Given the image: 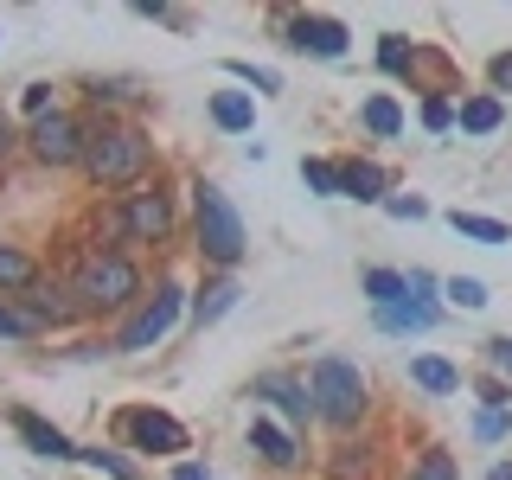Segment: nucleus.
<instances>
[{
  "label": "nucleus",
  "instance_id": "f257e3e1",
  "mask_svg": "<svg viewBox=\"0 0 512 480\" xmlns=\"http://www.w3.org/2000/svg\"><path fill=\"white\" fill-rule=\"evenodd\" d=\"M154 167V135L141 122H96L84 148V180L90 186H141Z\"/></svg>",
  "mask_w": 512,
  "mask_h": 480
},
{
  "label": "nucleus",
  "instance_id": "f03ea898",
  "mask_svg": "<svg viewBox=\"0 0 512 480\" xmlns=\"http://www.w3.org/2000/svg\"><path fill=\"white\" fill-rule=\"evenodd\" d=\"M192 231H199V256L218 269H237L250 250L244 237V218H237L231 192H224L218 180H192Z\"/></svg>",
  "mask_w": 512,
  "mask_h": 480
},
{
  "label": "nucleus",
  "instance_id": "7ed1b4c3",
  "mask_svg": "<svg viewBox=\"0 0 512 480\" xmlns=\"http://www.w3.org/2000/svg\"><path fill=\"white\" fill-rule=\"evenodd\" d=\"M308 397H314V423H327V429H352L372 410V384H365V372L352 359H320L308 378Z\"/></svg>",
  "mask_w": 512,
  "mask_h": 480
},
{
  "label": "nucleus",
  "instance_id": "20e7f679",
  "mask_svg": "<svg viewBox=\"0 0 512 480\" xmlns=\"http://www.w3.org/2000/svg\"><path fill=\"white\" fill-rule=\"evenodd\" d=\"M64 282H71L84 314H116V308H135L141 301V269L128 256H84Z\"/></svg>",
  "mask_w": 512,
  "mask_h": 480
},
{
  "label": "nucleus",
  "instance_id": "39448f33",
  "mask_svg": "<svg viewBox=\"0 0 512 480\" xmlns=\"http://www.w3.org/2000/svg\"><path fill=\"white\" fill-rule=\"evenodd\" d=\"M109 429H116V448H135V455H186L192 448L180 416H167L154 404H122L109 416Z\"/></svg>",
  "mask_w": 512,
  "mask_h": 480
},
{
  "label": "nucleus",
  "instance_id": "423d86ee",
  "mask_svg": "<svg viewBox=\"0 0 512 480\" xmlns=\"http://www.w3.org/2000/svg\"><path fill=\"white\" fill-rule=\"evenodd\" d=\"M84 148H90V122L77 116V109H52V116H39L26 128V154L39 160V167H84Z\"/></svg>",
  "mask_w": 512,
  "mask_h": 480
},
{
  "label": "nucleus",
  "instance_id": "0eeeda50",
  "mask_svg": "<svg viewBox=\"0 0 512 480\" xmlns=\"http://www.w3.org/2000/svg\"><path fill=\"white\" fill-rule=\"evenodd\" d=\"M116 218H122L128 244H167L173 237V192L160 180H141V186L116 192Z\"/></svg>",
  "mask_w": 512,
  "mask_h": 480
},
{
  "label": "nucleus",
  "instance_id": "6e6552de",
  "mask_svg": "<svg viewBox=\"0 0 512 480\" xmlns=\"http://www.w3.org/2000/svg\"><path fill=\"white\" fill-rule=\"evenodd\" d=\"M180 308H186V288L180 282H160L154 295H141V308L128 314V327L116 333V352H148L154 340H167L173 333V320H180Z\"/></svg>",
  "mask_w": 512,
  "mask_h": 480
},
{
  "label": "nucleus",
  "instance_id": "1a4fd4ad",
  "mask_svg": "<svg viewBox=\"0 0 512 480\" xmlns=\"http://www.w3.org/2000/svg\"><path fill=\"white\" fill-rule=\"evenodd\" d=\"M13 308H20L32 327H71V320H84V308H77V295H71V282L64 276H39L26 288V295H13Z\"/></svg>",
  "mask_w": 512,
  "mask_h": 480
},
{
  "label": "nucleus",
  "instance_id": "9d476101",
  "mask_svg": "<svg viewBox=\"0 0 512 480\" xmlns=\"http://www.w3.org/2000/svg\"><path fill=\"white\" fill-rule=\"evenodd\" d=\"M282 39H288V52H301V58H346L352 32L340 20H327V13H288Z\"/></svg>",
  "mask_w": 512,
  "mask_h": 480
},
{
  "label": "nucleus",
  "instance_id": "9b49d317",
  "mask_svg": "<svg viewBox=\"0 0 512 480\" xmlns=\"http://www.w3.org/2000/svg\"><path fill=\"white\" fill-rule=\"evenodd\" d=\"M7 423H13V436H20V442H26V448H32V455H39V461H77V442L64 436L58 423H45L39 410L13 404V410H7Z\"/></svg>",
  "mask_w": 512,
  "mask_h": 480
},
{
  "label": "nucleus",
  "instance_id": "f8f14e48",
  "mask_svg": "<svg viewBox=\"0 0 512 480\" xmlns=\"http://www.w3.org/2000/svg\"><path fill=\"white\" fill-rule=\"evenodd\" d=\"M250 448H256V461H263V468H276V474H295L301 468L295 429H276L269 416H256V423H250Z\"/></svg>",
  "mask_w": 512,
  "mask_h": 480
},
{
  "label": "nucleus",
  "instance_id": "ddd939ff",
  "mask_svg": "<svg viewBox=\"0 0 512 480\" xmlns=\"http://www.w3.org/2000/svg\"><path fill=\"white\" fill-rule=\"evenodd\" d=\"M250 397H269V404H276V410H282L295 429H308V423H314V397H308V384H295L288 372L256 378V384H250Z\"/></svg>",
  "mask_w": 512,
  "mask_h": 480
},
{
  "label": "nucleus",
  "instance_id": "4468645a",
  "mask_svg": "<svg viewBox=\"0 0 512 480\" xmlns=\"http://www.w3.org/2000/svg\"><path fill=\"white\" fill-rule=\"evenodd\" d=\"M340 192L346 199H384V192H391V173L378 167V160H340Z\"/></svg>",
  "mask_w": 512,
  "mask_h": 480
},
{
  "label": "nucleus",
  "instance_id": "2eb2a0df",
  "mask_svg": "<svg viewBox=\"0 0 512 480\" xmlns=\"http://www.w3.org/2000/svg\"><path fill=\"white\" fill-rule=\"evenodd\" d=\"M39 276H45V269L32 263L20 244H0V295H7V301H13V295H26V288L39 282Z\"/></svg>",
  "mask_w": 512,
  "mask_h": 480
},
{
  "label": "nucleus",
  "instance_id": "dca6fc26",
  "mask_svg": "<svg viewBox=\"0 0 512 480\" xmlns=\"http://www.w3.org/2000/svg\"><path fill=\"white\" fill-rule=\"evenodd\" d=\"M237 295H244V288H237L231 276L205 282V288H199V301H192V320H199V327H212V320H224V314L237 308Z\"/></svg>",
  "mask_w": 512,
  "mask_h": 480
},
{
  "label": "nucleus",
  "instance_id": "f3484780",
  "mask_svg": "<svg viewBox=\"0 0 512 480\" xmlns=\"http://www.w3.org/2000/svg\"><path fill=\"white\" fill-rule=\"evenodd\" d=\"M442 308H429V301H397V308H378V327H391V333H423V327H436Z\"/></svg>",
  "mask_w": 512,
  "mask_h": 480
},
{
  "label": "nucleus",
  "instance_id": "a211bd4d",
  "mask_svg": "<svg viewBox=\"0 0 512 480\" xmlns=\"http://www.w3.org/2000/svg\"><path fill=\"white\" fill-rule=\"evenodd\" d=\"M212 122L231 128V135H244V128L256 122V103H250L244 90H218V96H212Z\"/></svg>",
  "mask_w": 512,
  "mask_h": 480
},
{
  "label": "nucleus",
  "instance_id": "6ab92c4d",
  "mask_svg": "<svg viewBox=\"0 0 512 480\" xmlns=\"http://www.w3.org/2000/svg\"><path fill=\"white\" fill-rule=\"evenodd\" d=\"M359 122L372 128L378 141H391V135H404V109L391 103V96H365V109H359Z\"/></svg>",
  "mask_w": 512,
  "mask_h": 480
},
{
  "label": "nucleus",
  "instance_id": "aec40b11",
  "mask_svg": "<svg viewBox=\"0 0 512 480\" xmlns=\"http://www.w3.org/2000/svg\"><path fill=\"white\" fill-rule=\"evenodd\" d=\"M410 384H423V391L448 397V391H461V372H455L448 359H410Z\"/></svg>",
  "mask_w": 512,
  "mask_h": 480
},
{
  "label": "nucleus",
  "instance_id": "412c9836",
  "mask_svg": "<svg viewBox=\"0 0 512 480\" xmlns=\"http://www.w3.org/2000/svg\"><path fill=\"white\" fill-rule=\"evenodd\" d=\"M461 128H468V135H493V128L506 122V109H500V96H468V103H461V116H455Z\"/></svg>",
  "mask_w": 512,
  "mask_h": 480
},
{
  "label": "nucleus",
  "instance_id": "4be33fe9",
  "mask_svg": "<svg viewBox=\"0 0 512 480\" xmlns=\"http://www.w3.org/2000/svg\"><path fill=\"white\" fill-rule=\"evenodd\" d=\"M365 474H372V442H346V448H333L327 480H365Z\"/></svg>",
  "mask_w": 512,
  "mask_h": 480
},
{
  "label": "nucleus",
  "instance_id": "5701e85b",
  "mask_svg": "<svg viewBox=\"0 0 512 480\" xmlns=\"http://www.w3.org/2000/svg\"><path fill=\"white\" fill-rule=\"evenodd\" d=\"M77 461H90V468H96V474H109V480H141L135 461H128L122 448H103V442H96V448H77Z\"/></svg>",
  "mask_w": 512,
  "mask_h": 480
},
{
  "label": "nucleus",
  "instance_id": "b1692460",
  "mask_svg": "<svg viewBox=\"0 0 512 480\" xmlns=\"http://www.w3.org/2000/svg\"><path fill=\"white\" fill-rule=\"evenodd\" d=\"M301 180H308L320 199H346L340 192V160H301Z\"/></svg>",
  "mask_w": 512,
  "mask_h": 480
},
{
  "label": "nucleus",
  "instance_id": "393cba45",
  "mask_svg": "<svg viewBox=\"0 0 512 480\" xmlns=\"http://www.w3.org/2000/svg\"><path fill=\"white\" fill-rule=\"evenodd\" d=\"M448 224H455L461 237H480V244H506V237H512V231H506L500 218H480V212H455Z\"/></svg>",
  "mask_w": 512,
  "mask_h": 480
},
{
  "label": "nucleus",
  "instance_id": "a878e982",
  "mask_svg": "<svg viewBox=\"0 0 512 480\" xmlns=\"http://www.w3.org/2000/svg\"><path fill=\"white\" fill-rule=\"evenodd\" d=\"M410 480H455V455H448L442 442H429L423 455H416V468H410Z\"/></svg>",
  "mask_w": 512,
  "mask_h": 480
},
{
  "label": "nucleus",
  "instance_id": "bb28decb",
  "mask_svg": "<svg viewBox=\"0 0 512 480\" xmlns=\"http://www.w3.org/2000/svg\"><path fill=\"white\" fill-rule=\"evenodd\" d=\"M365 295H372L378 308H397V301H404V276H397V269H365Z\"/></svg>",
  "mask_w": 512,
  "mask_h": 480
},
{
  "label": "nucleus",
  "instance_id": "cd10ccee",
  "mask_svg": "<svg viewBox=\"0 0 512 480\" xmlns=\"http://www.w3.org/2000/svg\"><path fill=\"white\" fill-rule=\"evenodd\" d=\"M0 340H13V346H26V340H39V327H32V320L13 308L7 295H0Z\"/></svg>",
  "mask_w": 512,
  "mask_h": 480
},
{
  "label": "nucleus",
  "instance_id": "c85d7f7f",
  "mask_svg": "<svg viewBox=\"0 0 512 480\" xmlns=\"http://www.w3.org/2000/svg\"><path fill=\"white\" fill-rule=\"evenodd\" d=\"M442 295L455 301V308H487V282H474V276H448Z\"/></svg>",
  "mask_w": 512,
  "mask_h": 480
},
{
  "label": "nucleus",
  "instance_id": "c756f323",
  "mask_svg": "<svg viewBox=\"0 0 512 480\" xmlns=\"http://www.w3.org/2000/svg\"><path fill=\"white\" fill-rule=\"evenodd\" d=\"M378 64H384V71H410V45H404V32H384Z\"/></svg>",
  "mask_w": 512,
  "mask_h": 480
},
{
  "label": "nucleus",
  "instance_id": "7c9ffc66",
  "mask_svg": "<svg viewBox=\"0 0 512 480\" xmlns=\"http://www.w3.org/2000/svg\"><path fill=\"white\" fill-rule=\"evenodd\" d=\"M20 109H26L32 122H39V116H52V109H58V103H52V84H26V96H20Z\"/></svg>",
  "mask_w": 512,
  "mask_h": 480
},
{
  "label": "nucleus",
  "instance_id": "2f4dec72",
  "mask_svg": "<svg viewBox=\"0 0 512 480\" xmlns=\"http://www.w3.org/2000/svg\"><path fill=\"white\" fill-rule=\"evenodd\" d=\"M231 77H244V84H256V90H282V77H276V71H263V64H244V58L231 64Z\"/></svg>",
  "mask_w": 512,
  "mask_h": 480
},
{
  "label": "nucleus",
  "instance_id": "473e14b6",
  "mask_svg": "<svg viewBox=\"0 0 512 480\" xmlns=\"http://www.w3.org/2000/svg\"><path fill=\"white\" fill-rule=\"evenodd\" d=\"M506 429H512V416H506V410H480V423H474V436H480V442H500V436H506Z\"/></svg>",
  "mask_w": 512,
  "mask_h": 480
},
{
  "label": "nucleus",
  "instance_id": "72a5a7b5",
  "mask_svg": "<svg viewBox=\"0 0 512 480\" xmlns=\"http://www.w3.org/2000/svg\"><path fill=\"white\" fill-rule=\"evenodd\" d=\"M474 391H480V404H487V410H506L512 404V384H500V378H480Z\"/></svg>",
  "mask_w": 512,
  "mask_h": 480
},
{
  "label": "nucleus",
  "instance_id": "f704fd0d",
  "mask_svg": "<svg viewBox=\"0 0 512 480\" xmlns=\"http://www.w3.org/2000/svg\"><path fill=\"white\" fill-rule=\"evenodd\" d=\"M455 122V103H448V96H429L423 103V128H448Z\"/></svg>",
  "mask_w": 512,
  "mask_h": 480
},
{
  "label": "nucleus",
  "instance_id": "c9c22d12",
  "mask_svg": "<svg viewBox=\"0 0 512 480\" xmlns=\"http://www.w3.org/2000/svg\"><path fill=\"white\" fill-rule=\"evenodd\" d=\"M20 141H26V135H20V128H13V116H7V109H0V160H7L13 148H20Z\"/></svg>",
  "mask_w": 512,
  "mask_h": 480
},
{
  "label": "nucleus",
  "instance_id": "e433bc0d",
  "mask_svg": "<svg viewBox=\"0 0 512 480\" xmlns=\"http://www.w3.org/2000/svg\"><path fill=\"white\" fill-rule=\"evenodd\" d=\"M384 212H391V218H423L429 205L423 199H384Z\"/></svg>",
  "mask_w": 512,
  "mask_h": 480
},
{
  "label": "nucleus",
  "instance_id": "4c0bfd02",
  "mask_svg": "<svg viewBox=\"0 0 512 480\" xmlns=\"http://www.w3.org/2000/svg\"><path fill=\"white\" fill-rule=\"evenodd\" d=\"M487 359H493V365H500V372L512 378V340H487Z\"/></svg>",
  "mask_w": 512,
  "mask_h": 480
},
{
  "label": "nucleus",
  "instance_id": "58836bf2",
  "mask_svg": "<svg viewBox=\"0 0 512 480\" xmlns=\"http://www.w3.org/2000/svg\"><path fill=\"white\" fill-rule=\"evenodd\" d=\"M493 84H512V52H500V58H493Z\"/></svg>",
  "mask_w": 512,
  "mask_h": 480
},
{
  "label": "nucleus",
  "instance_id": "ea45409f",
  "mask_svg": "<svg viewBox=\"0 0 512 480\" xmlns=\"http://www.w3.org/2000/svg\"><path fill=\"white\" fill-rule=\"evenodd\" d=\"M173 480H212V474H205L199 461H180V468H173Z\"/></svg>",
  "mask_w": 512,
  "mask_h": 480
},
{
  "label": "nucleus",
  "instance_id": "a19ab883",
  "mask_svg": "<svg viewBox=\"0 0 512 480\" xmlns=\"http://www.w3.org/2000/svg\"><path fill=\"white\" fill-rule=\"evenodd\" d=\"M487 480H512V461H500V468H493V474H487Z\"/></svg>",
  "mask_w": 512,
  "mask_h": 480
}]
</instances>
